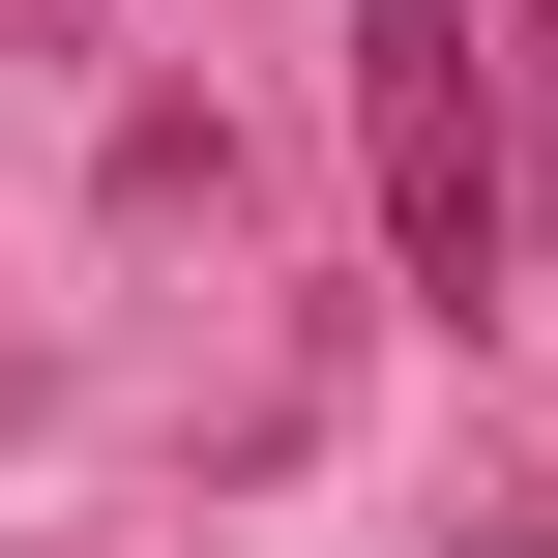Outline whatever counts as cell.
<instances>
[{
	"label": "cell",
	"instance_id": "3957f363",
	"mask_svg": "<svg viewBox=\"0 0 558 558\" xmlns=\"http://www.w3.org/2000/svg\"><path fill=\"white\" fill-rule=\"evenodd\" d=\"M0 59H88V0H0Z\"/></svg>",
	"mask_w": 558,
	"mask_h": 558
},
{
	"label": "cell",
	"instance_id": "6da1fadb",
	"mask_svg": "<svg viewBox=\"0 0 558 558\" xmlns=\"http://www.w3.org/2000/svg\"><path fill=\"white\" fill-rule=\"evenodd\" d=\"M353 177H383V265L441 324L530 294V206H500V0H353Z\"/></svg>",
	"mask_w": 558,
	"mask_h": 558
},
{
	"label": "cell",
	"instance_id": "7a4b0ae2",
	"mask_svg": "<svg viewBox=\"0 0 558 558\" xmlns=\"http://www.w3.org/2000/svg\"><path fill=\"white\" fill-rule=\"evenodd\" d=\"M500 118H530V177H500V206H530V265H558V0H500Z\"/></svg>",
	"mask_w": 558,
	"mask_h": 558
}]
</instances>
